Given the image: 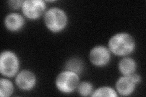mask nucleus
<instances>
[{"mask_svg": "<svg viewBox=\"0 0 146 97\" xmlns=\"http://www.w3.org/2000/svg\"><path fill=\"white\" fill-rule=\"evenodd\" d=\"M135 39L130 34L121 32L114 35L108 41V48L113 54L118 57H126L135 49Z\"/></svg>", "mask_w": 146, "mask_h": 97, "instance_id": "f257e3e1", "label": "nucleus"}, {"mask_svg": "<svg viewBox=\"0 0 146 97\" xmlns=\"http://www.w3.org/2000/svg\"><path fill=\"white\" fill-rule=\"evenodd\" d=\"M68 21L66 12L58 7L50 8L44 15L46 27L53 33H59L63 31L66 28Z\"/></svg>", "mask_w": 146, "mask_h": 97, "instance_id": "f03ea898", "label": "nucleus"}, {"mask_svg": "<svg viewBox=\"0 0 146 97\" xmlns=\"http://www.w3.org/2000/svg\"><path fill=\"white\" fill-rule=\"evenodd\" d=\"M20 61L17 55L11 50H5L0 56V72L7 78L15 76L18 73Z\"/></svg>", "mask_w": 146, "mask_h": 97, "instance_id": "7ed1b4c3", "label": "nucleus"}, {"mask_svg": "<svg viewBox=\"0 0 146 97\" xmlns=\"http://www.w3.org/2000/svg\"><path fill=\"white\" fill-rule=\"evenodd\" d=\"M79 82L80 79L77 73L65 70L57 75L56 86L62 93L69 94L77 89Z\"/></svg>", "mask_w": 146, "mask_h": 97, "instance_id": "20e7f679", "label": "nucleus"}, {"mask_svg": "<svg viewBox=\"0 0 146 97\" xmlns=\"http://www.w3.org/2000/svg\"><path fill=\"white\" fill-rule=\"evenodd\" d=\"M21 9L26 18L35 20L45 13L46 6L42 0H26L23 3Z\"/></svg>", "mask_w": 146, "mask_h": 97, "instance_id": "39448f33", "label": "nucleus"}, {"mask_svg": "<svg viewBox=\"0 0 146 97\" xmlns=\"http://www.w3.org/2000/svg\"><path fill=\"white\" fill-rule=\"evenodd\" d=\"M90 62L97 67L107 66L111 60V52L108 48L99 45L94 47L89 53Z\"/></svg>", "mask_w": 146, "mask_h": 97, "instance_id": "423d86ee", "label": "nucleus"}, {"mask_svg": "<svg viewBox=\"0 0 146 97\" xmlns=\"http://www.w3.org/2000/svg\"><path fill=\"white\" fill-rule=\"evenodd\" d=\"M15 84L20 89L28 91L33 89L36 83V78L34 73L29 70H23L16 75Z\"/></svg>", "mask_w": 146, "mask_h": 97, "instance_id": "0eeeda50", "label": "nucleus"}, {"mask_svg": "<svg viewBox=\"0 0 146 97\" xmlns=\"http://www.w3.org/2000/svg\"><path fill=\"white\" fill-rule=\"evenodd\" d=\"M138 83L132 75L122 76L117 80L116 89L117 93L121 96H129L135 91Z\"/></svg>", "mask_w": 146, "mask_h": 97, "instance_id": "6e6552de", "label": "nucleus"}, {"mask_svg": "<svg viewBox=\"0 0 146 97\" xmlns=\"http://www.w3.org/2000/svg\"><path fill=\"white\" fill-rule=\"evenodd\" d=\"M4 25L6 28L12 32L20 30L25 25L23 16L18 13H11L4 19Z\"/></svg>", "mask_w": 146, "mask_h": 97, "instance_id": "1a4fd4ad", "label": "nucleus"}, {"mask_svg": "<svg viewBox=\"0 0 146 97\" xmlns=\"http://www.w3.org/2000/svg\"><path fill=\"white\" fill-rule=\"evenodd\" d=\"M136 62L133 58L125 57L122 58L118 64L119 71L123 76H129L135 73Z\"/></svg>", "mask_w": 146, "mask_h": 97, "instance_id": "9d476101", "label": "nucleus"}, {"mask_svg": "<svg viewBox=\"0 0 146 97\" xmlns=\"http://www.w3.org/2000/svg\"><path fill=\"white\" fill-rule=\"evenodd\" d=\"M14 90V86L12 82L6 78H1L0 80V96L9 97L12 95Z\"/></svg>", "mask_w": 146, "mask_h": 97, "instance_id": "9b49d317", "label": "nucleus"}, {"mask_svg": "<svg viewBox=\"0 0 146 97\" xmlns=\"http://www.w3.org/2000/svg\"><path fill=\"white\" fill-rule=\"evenodd\" d=\"M65 67L66 71L73 72L79 74L83 70V62L79 58H71L65 64Z\"/></svg>", "mask_w": 146, "mask_h": 97, "instance_id": "f8f14e48", "label": "nucleus"}, {"mask_svg": "<svg viewBox=\"0 0 146 97\" xmlns=\"http://www.w3.org/2000/svg\"><path fill=\"white\" fill-rule=\"evenodd\" d=\"M118 95L117 92L108 86L100 87L98 89L94 90L91 96H110L116 97Z\"/></svg>", "mask_w": 146, "mask_h": 97, "instance_id": "ddd939ff", "label": "nucleus"}, {"mask_svg": "<svg viewBox=\"0 0 146 97\" xmlns=\"http://www.w3.org/2000/svg\"><path fill=\"white\" fill-rule=\"evenodd\" d=\"M77 90L79 95L82 96H91L94 92L93 86L91 83L88 81L79 82Z\"/></svg>", "mask_w": 146, "mask_h": 97, "instance_id": "4468645a", "label": "nucleus"}, {"mask_svg": "<svg viewBox=\"0 0 146 97\" xmlns=\"http://www.w3.org/2000/svg\"><path fill=\"white\" fill-rule=\"evenodd\" d=\"M23 1H21V0H10L7 1V4L10 8L17 10V9L21 8Z\"/></svg>", "mask_w": 146, "mask_h": 97, "instance_id": "2eb2a0df", "label": "nucleus"}]
</instances>
